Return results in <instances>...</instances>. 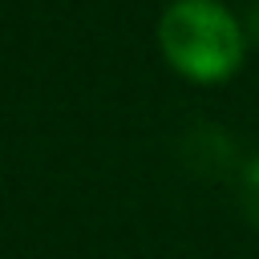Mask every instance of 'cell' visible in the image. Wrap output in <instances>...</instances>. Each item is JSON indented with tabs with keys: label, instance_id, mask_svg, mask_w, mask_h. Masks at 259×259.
<instances>
[{
	"label": "cell",
	"instance_id": "3957f363",
	"mask_svg": "<svg viewBox=\"0 0 259 259\" xmlns=\"http://www.w3.org/2000/svg\"><path fill=\"white\" fill-rule=\"evenodd\" d=\"M239 210L251 223V231L259 235V154H251L239 170Z\"/></svg>",
	"mask_w": 259,
	"mask_h": 259
},
{
	"label": "cell",
	"instance_id": "7a4b0ae2",
	"mask_svg": "<svg viewBox=\"0 0 259 259\" xmlns=\"http://www.w3.org/2000/svg\"><path fill=\"white\" fill-rule=\"evenodd\" d=\"M182 158H186L198 174H219V170L231 166V158H235V142H231L219 125H198V130L186 134V142H182Z\"/></svg>",
	"mask_w": 259,
	"mask_h": 259
},
{
	"label": "cell",
	"instance_id": "6da1fadb",
	"mask_svg": "<svg viewBox=\"0 0 259 259\" xmlns=\"http://www.w3.org/2000/svg\"><path fill=\"white\" fill-rule=\"evenodd\" d=\"M247 28L223 0H170L158 16L162 61L190 85H223L243 69Z\"/></svg>",
	"mask_w": 259,
	"mask_h": 259
},
{
	"label": "cell",
	"instance_id": "277c9868",
	"mask_svg": "<svg viewBox=\"0 0 259 259\" xmlns=\"http://www.w3.org/2000/svg\"><path fill=\"white\" fill-rule=\"evenodd\" d=\"M243 28H247V40L259 45V0L247 4V20H243Z\"/></svg>",
	"mask_w": 259,
	"mask_h": 259
}]
</instances>
